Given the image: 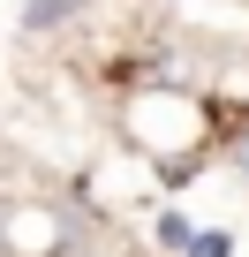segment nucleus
<instances>
[{
    "label": "nucleus",
    "instance_id": "nucleus-1",
    "mask_svg": "<svg viewBox=\"0 0 249 257\" xmlns=\"http://www.w3.org/2000/svg\"><path fill=\"white\" fill-rule=\"evenodd\" d=\"M121 137L129 152H144L159 174H181L211 152L219 121H211V98L204 91H181V83H136L121 98Z\"/></svg>",
    "mask_w": 249,
    "mask_h": 257
},
{
    "label": "nucleus",
    "instance_id": "nucleus-6",
    "mask_svg": "<svg viewBox=\"0 0 249 257\" xmlns=\"http://www.w3.org/2000/svg\"><path fill=\"white\" fill-rule=\"evenodd\" d=\"M234 174L249 182V121H241V137H234Z\"/></svg>",
    "mask_w": 249,
    "mask_h": 257
},
{
    "label": "nucleus",
    "instance_id": "nucleus-4",
    "mask_svg": "<svg viewBox=\"0 0 249 257\" xmlns=\"http://www.w3.org/2000/svg\"><path fill=\"white\" fill-rule=\"evenodd\" d=\"M196 234H204V227H189L181 212H166V219H159V242H166L174 257H189V242H196Z\"/></svg>",
    "mask_w": 249,
    "mask_h": 257
},
{
    "label": "nucleus",
    "instance_id": "nucleus-2",
    "mask_svg": "<svg viewBox=\"0 0 249 257\" xmlns=\"http://www.w3.org/2000/svg\"><path fill=\"white\" fill-rule=\"evenodd\" d=\"M76 212L53 204V197H8V212H0V242H8V257H68L76 249Z\"/></svg>",
    "mask_w": 249,
    "mask_h": 257
},
{
    "label": "nucleus",
    "instance_id": "nucleus-3",
    "mask_svg": "<svg viewBox=\"0 0 249 257\" xmlns=\"http://www.w3.org/2000/svg\"><path fill=\"white\" fill-rule=\"evenodd\" d=\"M68 16H83V0H31V8H23V31H53Z\"/></svg>",
    "mask_w": 249,
    "mask_h": 257
},
{
    "label": "nucleus",
    "instance_id": "nucleus-5",
    "mask_svg": "<svg viewBox=\"0 0 249 257\" xmlns=\"http://www.w3.org/2000/svg\"><path fill=\"white\" fill-rule=\"evenodd\" d=\"M189 257H234V234H226V227H204V234L189 242Z\"/></svg>",
    "mask_w": 249,
    "mask_h": 257
}]
</instances>
